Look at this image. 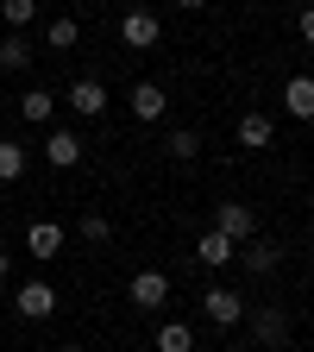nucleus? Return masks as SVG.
I'll use <instances>...</instances> for the list:
<instances>
[{
    "label": "nucleus",
    "instance_id": "27",
    "mask_svg": "<svg viewBox=\"0 0 314 352\" xmlns=\"http://www.w3.org/2000/svg\"><path fill=\"white\" fill-rule=\"evenodd\" d=\"M57 352H82V346H57Z\"/></svg>",
    "mask_w": 314,
    "mask_h": 352
},
{
    "label": "nucleus",
    "instance_id": "25",
    "mask_svg": "<svg viewBox=\"0 0 314 352\" xmlns=\"http://www.w3.org/2000/svg\"><path fill=\"white\" fill-rule=\"evenodd\" d=\"M308 245H314V220H308ZM308 258H314V252H308Z\"/></svg>",
    "mask_w": 314,
    "mask_h": 352
},
{
    "label": "nucleus",
    "instance_id": "5",
    "mask_svg": "<svg viewBox=\"0 0 314 352\" xmlns=\"http://www.w3.org/2000/svg\"><path fill=\"white\" fill-rule=\"evenodd\" d=\"M239 264L251 277H277V264H283V245L277 239H264V233H251L245 245H239Z\"/></svg>",
    "mask_w": 314,
    "mask_h": 352
},
{
    "label": "nucleus",
    "instance_id": "1",
    "mask_svg": "<svg viewBox=\"0 0 314 352\" xmlns=\"http://www.w3.org/2000/svg\"><path fill=\"white\" fill-rule=\"evenodd\" d=\"M13 308H19L25 321H51V315H57V289L44 283V277H32V283L13 289Z\"/></svg>",
    "mask_w": 314,
    "mask_h": 352
},
{
    "label": "nucleus",
    "instance_id": "16",
    "mask_svg": "<svg viewBox=\"0 0 314 352\" xmlns=\"http://www.w3.org/2000/svg\"><path fill=\"white\" fill-rule=\"evenodd\" d=\"M283 107H289V120H314V76H289Z\"/></svg>",
    "mask_w": 314,
    "mask_h": 352
},
{
    "label": "nucleus",
    "instance_id": "17",
    "mask_svg": "<svg viewBox=\"0 0 314 352\" xmlns=\"http://www.w3.org/2000/svg\"><path fill=\"white\" fill-rule=\"evenodd\" d=\"M157 352H195L189 321H164V327H157Z\"/></svg>",
    "mask_w": 314,
    "mask_h": 352
},
{
    "label": "nucleus",
    "instance_id": "8",
    "mask_svg": "<svg viewBox=\"0 0 314 352\" xmlns=\"http://www.w3.org/2000/svg\"><path fill=\"white\" fill-rule=\"evenodd\" d=\"M195 258L208 264V271H227V264H239V245H233L227 233H214V227H208V233L195 239Z\"/></svg>",
    "mask_w": 314,
    "mask_h": 352
},
{
    "label": "nucleus",
    "instance_id": "23",
    "mask_svg": "<svg viewBox=\"0 0 314 352\" xmlns=\"http://www.w3.org/2000/svg\"><path fill=\"white\" fill-rule=\"evenodd\" d=\"M295 32H302V44H314V7H302V19H295Z\"/></svg>",
    "mask_w": 314,
    "mask_h": 352
},
{
    "label": "nucleus",
    "instance_id": "24",
    "mask_svg": "<svg viewBox=\"0 0 314 352\" xmlns=\"http://www.w3.org/2000/svg\"><path fill=\"white\" fill-rule=\"evenodd\" d=\"M176 7H183V13H201V7H208V0H176Z\"/></svg>",
    "mask_w": 314,
    "mask_h": 352
},
{
    "label": "nucleus",
    "instance_id": "20",
    "mask_svg": "<svg viewBox=\"0 0 314 352\" xmlns=\"http://www.w3.org/2000/svg\"><path fill=\"white\" fill-rule=\"evenodd\" d=\"M0 19H7L13 32H25V25L38 19V0H0Z\"/></svg>",
    "mask_w": 314,
    "mask_h": 352
},
{
    "label": "nucleus",
    "instance_id": "22",
    "mask_svg": "<svg viewBox=\"0 0 314 352\" xmlns=\"http://www.w3.org/2000/svg\"><path fill=\"white\" fill-rule=\"evenodd\" d=\"M82 239H88V245H107V239H113V220H107V214H82Z\"/></svg>",
    "mask_w": 314,
    "mask_h": 352
},
{
    "label": "nucleus",
    "instance_id": "9",
    "mask_svg": "<svg viewBox=\"0 0 314 352\" xmlns=\"http://www.w3.org/2000/svg\"><path fill=\"white\" fill-rule=\"evenodd\" d=\"M44 164H51V170H76L82 164V139H76L69 126H57L51 139H44Z\"/></svg>",
    "mask_w": 314,
    "mask_h": 352
},
{
    "label": "nucleus",
    "instance_id": "7",
    "mask_svg": "<svg viewBox=\"0 0 314 352\" xmlns=\"http://www.w3.org/2000/svg\"><path fill=\"white\" fill-rule=\"evenodd\" d=\"M120 38L132 44V51H151V44L164 38V25H157V13H145V7H132V13L120 19Z\"/></svg>",
    "mask_w": 314,
    "mask_h": 352
},
{
    "label": "nucleus",
    "instance_id": "21",
    "mask_svg": "<svg viewBox=\"0 0 314 352\" xmlns=\"http://www.w3.org/2000/svg\"><path fill=\"white\" fill-rule=\"evenodd\" d=\"M164 151H170L176 164H195V151H201V139H195V132H170V139H164Z\"/></svg>",
    "mask_w": 314,
    "mask_h": 352
},
{
    "label": "nucleus",
    "instance_id": "19",
    "mask_svg": "<svg viewBox=\"0 0 314 352\" xmlns=\"http://www.w3.org/2000/svg\"><path fill=\"white\" fill-rule=\"evenodd\" d=\"M19 176H25V145L0 139V183H19Z\"/></svg>",
    "mask_w": 314,
    "mask_h": 352
},
{
    "label": "nucleus",
    "instance_id": "15",
    "mask_svg": "<svg viewBox=\"0 0 314 352\" xmlns=\"http://www.w3.org/2000/svg\"><path fill=\"white\" fill-rule=\"evenodd\" d=\"M51 113H57V95H51V88H25V95H19V120L25 126H51Z\"/></svg>",
    "mask_w": 314,
    "mask_h": 352
},
{
    "label": "nucleus",
    "instance_id": "10",
    "mask_svg": "<svg viewBox=\"0 0 314 352\" xmlns=\"http://www.w3.org/2000/svg\"><path fill=\"white\" fill-rule=\"evenodd\" d=\"M82 120H95V113H107V88L95 82V76H82V82H69V95H63Z\"/></svg>",
    "mask_w": 314,
    "mask_h": 352
},
{
    "label": "nucleus",
    "instance_id": "6",
    "mask_svg": "<svg viewBox=\"0 0 314 352\" xmlns=\"http://www.w3.org/2000/svg\"><path fill=\"white\" fill-rule=\"evenodd\" d=\"M25 252H32L38 264L63 258V227H57V220H32V227H25Z\"/></svg>",
    "mask_w": 314,
    "mask_h": 352
},
{
    "label": "nucleus",
    "instance_id": "18",
    "mask_svg": "<svg viewBox=\"0 0 314 352\" xmlns=\"http://www.w3.org/2000/svg\"><path fill=\"white\" fill-rule=\"evenodd\" d=\"M76 38H82L76 19H51V25H44V51H76Z\"/></svg>",
    "mask_w": 314,
    "mask_h": 352
},
{
    "label": "nucleus",
    "instance_id": "12",
    "mask_svg": "<svg viewBox=\"0 0 314 352\" xmlns=\"http://www.w3.org/2000/svg\"><path fill=\"white\" fill-rule=\"evenodd\" d=\"M32 57H38V44L25 32H7V38H0V69H7V76H25Z\"/></svg>",
    "mask_w": 314,
    "mask_h": 352
},
{
    "label": "nucleus",
    "instance_id": "28",
    "mask_svg": "<svg viewBox=\"0 0 314 352\" xmlns=\"http://www.w3.org/2000/svg\"><path fill=\"white\" fill-rule=\"evenodd\" d=\"M308 7H314V0H308Z\"/></svg>",
    "mask_w": 314,
    "mask_h": 352
},
{
    "label": "nucleus",
    "instance_id": "11",
    "mask_svg": "<svg viewBox=\"0 0 314 352\" xmlns=\"http://www.w3.org/2000/svg\"><path fill=\"white\" fill-rule=\"evenodd\" d=\"M126 296L139 302V308H164V302H170V277H164V271H139V277L126 283Z\"/></svg>",
    "mask_w": 314,
    "mask_h": 352
},
{
    "label": "nucleus",
    "instance_id": "4",
    "mask_svg": "<svg viewBox=\"0 0 314 352\" xmlns=\"http://www.w3.org/2000/svg\"><path fill=\"white\" fill-rule=\"evenodd\" d=\"M126 107H132V120H139V126H157V120L170 113V95H164L157 82H132V95H126Z\"/></svg>",
    "mask_w": 314,
    "mask_h": 352
},
{
    "label": "nucleus",
    "instance_id": "13",
    "mask_svg": "<svg viewBox=\"0 0 314 352\" xmlns=\"http://www.w3.org/2000/svg\"><path fill=\"white\" fill-rule=\"evenodd\" d=\"M251 340L277 352V346L289 340V315H283V308H258V315H251Z\"/></svg>",
    "mask_w": 314,
    "mask_h": 352
},
{
    "label": "nucleus",
    "instance_id": "26",
    "mask_svg": "<svg viewBox=\"0 0 314 352\" xmlns=\"http://www.w3.org/2000/svg\"><path fill=\"white\" fill-rule=\"evenodd\" d=\"M0 277H7V252H0Z\"/></svg>",
    "mask_w": 314,
    "mask_h": 352
},
{
    "label": "nucleus",
    "instance_id": "3",
    "mask_svg": "<svg viewBox=\"0 0 314 352\" xmlns=\"http://www.w3.org/2000/svg\"><path fill=\"white\" fill-rule=\"evenodd\" d=\"M214 233H227L233 245H245V239L258 233V214H251L245 201H220V208H214Z\"/></svg>",
    "mask_w": 314,
    "mask_h": 352
},
{
    "label": "nucleus",
    "instance_id": "2",
    "mask_svg": "<svg viewBox=\"0 0 314 352\" xmlns=\"http://www.w3.org/2000/svg\"><path fill=\"white\" fill-rule=\"evenodd\" d=\"M201 315H208L214 327H239V321H245V302H239V289H227V283H214V289L201 296Z\"/></svg>",
    "mask_w": 314,
    "mask_h": 352
},
{
    "label": "nucleus",
    "instance_id": "14",
    "mask_svg": "<svg viewBox=\"0 0 314 352\" xmlns=\"http://www.w3.org/2000/svg\"><path fill=\"white\" fill-rule=\"evenodd\" d=\"M271 139H277V120L271 113H239V145L245 151H271Z\"/></svg>",
    "mask_w": 314,
    "mask_h": 352
}]
</instances>
